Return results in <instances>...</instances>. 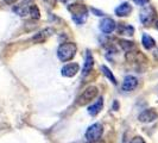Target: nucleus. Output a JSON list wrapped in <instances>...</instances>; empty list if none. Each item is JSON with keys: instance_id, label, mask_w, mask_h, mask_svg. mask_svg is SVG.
<instances>
[{"instance_id": "obj_14", "label": "nucleus", "mask_w": 158, "mask_h": 143, "mask_svg": "<svg viewBox=\"0 0 158 143\" xmlns=\"http://www.w3.org/2000/svg\"><path fill=\"white\" fill-rule=\"evenodd\" d=\"M102 107H103V99L100 98L96 103L92 104V105L88 107V113H89L90 116H96L99 112L102 110Z\"/></svg>"}, {"instance_id": "obj_18", "label": "nucleus", "mask_w": 158, "mask_h": 143, "mask_svg": "<svg viewBox=\"0 0 158 143\" xmlns=\"http://www.w3.org/2000/svg\"><path fill=\"white\" fill-rule=\"evenodd\" d=\"M29 15H30L31 18H33V19H40V8L37 7L36 5H32V6H30V10H29Z\"/></svg>"}, {"instance_id": "obj_3", "label": "nucleus", "mask_w": 158, "mask_h": 143, "mask_svg": "<svg viewBox=\"0 0 158 143\" xmlns=\"http://www.w3.org/2000/svg\"><path fill=\"white\" fill-rule=\"evenodd\" d=\"M156 10L155 7H152L151 5H148L145 7L142 8L140 11V15H139V18H140V22H142L143 25H150L151 23H153V20L156 19Z\"/></svg>"}, {"instance_id": "obj_2", "label": "nucleus", "mask_w": 158, "mask_h": 143, "mask_svg": "<svg viewBox=\"0 0 158 143\" xmlns=\"http://www.w3.org/2000/svg\"><path fill=\"white\" fill-rule=\"evenodd\" d=\"M76 44L75 43H71V42H67V43H63L58 47V50H57V56L61 61L63 62H67L71 60L75 54H76Z\"/></svg>"}, {"instance_id": "obj_1", "label": "nucleus", "mask_w": 158, "mask_h": 143, "mask_svg": "<svg viewBox=\"0 0 158 143\" xmlns=\"http://www.w3.org/2000/svg\"><path fill=\"white\" fill-rule=\"evenodd\" d=\"M68 10L70 11L71 13V18L75 22L76 24H83L86 20H87V17H88V11L87 7L85 5H81V4H73L70 5Z\"/></svg>"}, {"instance_id": "obj_8", "label": "nucleus", "mask_w": 158, "mask_h": 143, "mask_svg": "<svg viewBox=\"0 0 158 143\" xmlns=\"http://www.w3.org/2000/svg\"><path fill=\"white\" fill-rule=\"evenodd\" d=\"M137 86H138V79L135 76H132V75H127L126 78L124 79V82H123V91L131 92Z\"/></svg>"}, {"instance_id": "obj_9", "label": "nucleus", "mask_w": 158, "mask_h": 143, "mask_svg": "<svg viewBox=\"0 0 158 143\" xmlns=\"http://www.w3.org/2000/svg\"><path fill=\"white\" fill-rule=\"evenodd\" d=\"M52 33H54V29L47 28V29H44V30L40 31L38 33H36V35L32 37V41H33L35 43H42V42L47 41Z\"/></svg>"}, {"instance_id": "obj_10", "label": "nucleus", "mask_w": 158, "mask_h": 143, "mask_svg": "<svg viewBox=\"0 0 158 143\" xmlns=\"http://www.w3.org/2000/svg\"><path fill=\"white\" fill-rule=\"evenodd\" d=\"M80 71V66L77 63H69V64H65L63 68H62V75L63 76H67V78H71V76H74V75H76L77 74V72Z\"/></svg>"}, {"instance_id": "obj_23", "label": "nucleus", "mask_w": 158, "mask_h": 143, "mask_svg": "<svg viewBox=\"0 0 158 143\" xmlns=\"http://www.w3.org/2000/svg\"><path fill=\"white\" fill-rule=\"evenodd\" d=\"M92 12H94L95 16H103L102 11H99V10H95V8H92Z\"/></svg>"}, {"instance_id": "obj_16", "label": "nucleus", "mask_w": 158, "mask_h": 143, "mask_svg": "<svg viewBox=\"0 0 158 143\" xmlns=\"http://www.w3.org/2000/svg\"><path fill=\"white\" fill-rule=\"evenodd\" d=\"M142 43H143V46H144V48H145L146 50H150V49H152V48L155 47V44H156L155 40H153L151 36L146 35V33H144V35H143Z\"/></svg>"}, {"instance_id": "obj_5", "label": "nucleus", "mask_w": 158, "mask_h": 143, "mask_svg": "<svg viewBox=\"0 0 158 143\" xmlns=\"http://www.w3.org/2000/svg\"><path fill=\"white\" fill-rule=\"evenodd\" d=\"M98 94V88L94 87V86H90V87L86 88L81 94L80 97L77 98V105L80 106H83V105H87L88 103H90L93 99H94L95 97Z\"/></svg>"}, {"instance_id": "obj_12", "label": "nucleus", "mask_w": 158, "mask_h": 143, "mask_svg": "<svg viewBox=\"0 0 158 143\" xmlns=\"http://www.w3.org/2000/svg\"><path fill=\"white\" fill-rule=\"evenodd\" d=\"M132 12V6L128 2H123L115 8V15L118 17H126Z\"/></svg>"}, {"instance_id": "obj_11", "label": "nucleus", "mask_w": 158, "mask_h": 143, "mask_svg": "<svg viewBox=\"0 0 158 143\" xmlns=\"http://www.w3.org/2000/svg\"><path fill=\"white\" fill-rule=\"evenodd\" d=\"M93 64H94V58H93V55L90 51H87L86 53V60H85V64H83V69H82V74L86 76L88 75L92 68H93Z\"/></svg>"}, {"instance_id": "obj_4", "label": "nucleus", "mask_w": 158, "mask_h": 143, "mask_svg": "<svg viewBox=\"0 0 158 143\" xmlns=\"http://www.w3.org/2000/svg\"><path fill=\"white\" fill-rule=\"evenodd\" d=\"M103 132V128L100 123H95L87 129L86 131V138L88 142H96L100 140Z\"/></svg>"}, {"instance_id": "obj_21", "label": "nucleus", "mask_w": 158, "mask_h": 143, "mask_svg": "<svg viewBox=\"0 0 158 143\" xmlns=\"http://www.w3.org/2000/svg\"><path fill=\"white\" fill-rule=\"evenodd\" d=\"M137 5H145L149 2V0H133Z\"/></svg>"}, {"instance_id": "obj_25", "label": "nucleus", "mask_w": 158, "mask_h": 143, "mask_svg": "<svg viewBox=\"0 0 158 143\" xmlns=\"http://www.w3.org/2000/svg\"><path fill=\"white\" fill-rule=\"evenodd\" d=\"M153 56H155V58H156V60H158V49L153 53Z\"/></svg>"}, {"instance_id": "obj_7", "label": "nucleus", "mask_w": 158, "mask_h": 143, "mask_svg": "<svg viewBox=\"0 0 158 143\" xmlns=\"http://www.w3.org/2000/svg\"><path fill=\"white\" fill-rule=\"evenodd\" d=\"M115 26H117V24H115V22L112 18H105V19L101 20V23H100V29L106 35L112 33V32L115 30Z\"/></svg>"}, {"instance_id": "obj_17", "label": "nucleus", "mask_w": 158, "mask_h": 143, "mask_svg": "<svg viewBox=\"0 0 158 143\" xmlns=\"http://www.w3.org/2000/svg\"><path fill=\"white\" fill-rule=\"evenodd\" d=\"M119 44H120V47L123 48V50H125L127 53H130V51L135 48V43H133V42H130V41L120 40L119 41Z\"/></svg>"}, {"instance_id": "obj_15", "label": "nucleus", "mask_w": 158, "mask_h": 143, "mask_svg": "<svg viewBox=\"0 0 158 143\" xmlns=\"http://www.w3.org/2000/svg\"><path fill=\"white\" fill-rule=\"evenodd\" d=\"M29 10H30V6L27 5V2L26 1H23L22 4H19V5H17L13 7V11L16 12L18 16L20 17H25L27 13H29Z\"/></svg>"}, {"instance_id": "obj_19", "label": "nucleus", "mask_w": 158, "mask_h": 143, "mask_svg": "<svg viewBox=\"0 0 158 143\" xmlns=\"http://www.w3.org/2000/svg\"><path fill=\"white\" fill-rule=\"evenodd\" d=\"M101 71H102L103 74H105V75H106V76H107L108 79L111 80V81L113 82V84H114V85H117V79L114 78L113 73H112V72L110 71V69H108V68H107L106 66H102V67H101Z\"/></svg>"}, {"instance_id": "obj_22", "label": "nucleus", "mask_w": 158, "mask_h": 143, "mask_svg": "<svg viewBox=\"0 0 158 143\" xmlns=\"http://www.w3.org/2000/svg\"><path fill=\"white\" fill-rule=\"evenodd\" d=\"M45 2H47L49 6H55L56 2H57V0H44Z\"/></svg>"}, {"instance_id": "obj_24", "label": "nucleus", "mask_w": 158, "mask_h": 143, "mask_svg": "<svg viewBox=\"0 0 158 143\" xmlns=\"http://www.w3.org/2000/svg\"><path fill=\"white\" fill-rule=\"evenodd\" d=\"M4 1H5L7 5H12V4H15V2H16L17 0H4Z\"/></svg>"}, {"instance_id": "obj_26", "label": "nucleus", "mask_w": 158, "mask_h": 143, "mask_svg": "<svg viewBox=\"0 0 158 143\" xmlns=\"http://www.w3.org/2000/svg\"><path fill=\"white\" fill-rule=\"evenodd\" d=\"M156 28L158 29V20H156Z\"/></svg>"}, {"instance_id": "obj_6", "label": "nucleus", "mask_w": 158, "mask_h": 143, "mask_svg": "<svg viewBox=\"0 0 158 143\" xmlns=\"http://www.w3.org/2000/svg\"><path fill=\"white\" fill-rule=\"evenodd\" d=\"M158 118V112L155 110V109H149V110H145V111H143L140 115H139V117L138 119L143 122V123H151V122H153V120H156Z\"/></svg>"}, {"instance_id": "obj_13", "label": "nucleus", "mask_w": 158, "mask_h": 143, "mask_svg": "<svg viewBox=\"0 0 158 143\" xmlns=\"http://www.w3.org/2000/svg\"><path fill=\"white\" fill-rule=\"evenodd\" d=\"M118 33L124 36H132L135 33V28L125 23H120L118 26Z\"/></svg>"}, {"instance_id": "obj_20", "label": "nucleus", "mask_w": 158, "mask_h": 143, "mask_svg": "<svg viewBox=\"0 0 158 143\" xmlns=\"http://www.w3.org/2000/svg\"><path fill=\"white\" fill-rule=\"evenodd\" d=\"M130 143H145V141L143 140L140 136H135V137H133V138L131 140Z\"/></svg>"}]
</instances>
